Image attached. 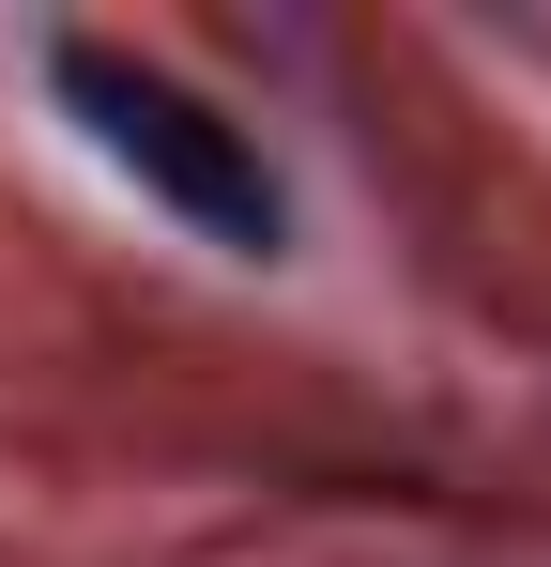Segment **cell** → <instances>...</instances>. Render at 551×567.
I'll list each match as a JSON object with an SVG mask.
<instances>
[{
  "mask_svg": "<svg viewBox=\"0 0 551 567\" xmlns=\"http://www.w3.org/2000/svg\"><path fill=\"white\" fill-rule=\"evenodd\" d=\"M46 93L77 107V138L107 154V169H138L199 246H230V261H291V185H276L261 123H230L199 78L138 62V47H92V31H46Z\"/></svg>",
  "mask_w": 551,
  "mask_h": 567,
  "instance_id": "cell-1",
  "label": "cell"
}]
</instances>
